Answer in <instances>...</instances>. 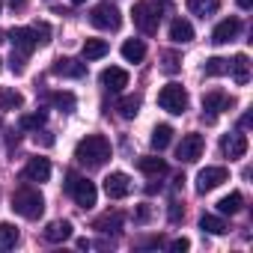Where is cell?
Segmentation results:
<instances>
[{
  "mask_svg": "<svg viewBox=\"0 0 253 253\" xmlns=\"http://www.w3.org/2000/svg\"><path fill=\"white\" fill-rule=\"evenodd\" d=\"M75 158H78V164H84L86 170H98V167H104L107 158H110V140H107L104 134H86V137L78 140Z\"/></svg>",
  "mask_w": 253,
  "mask_h": 253,
  "instance_id": "cell-1",
  "label": "cell"
},
{
  "mask_svg": "<svg viewBox=\"0 0 253 253\" xmlns=\"http://www.w3.org/2000/svg\"><path fill=\"white\" fill-rule=\"evenodd\" d=\"M12 209H15V214H21L27 220H36L45 211V200L36 188H18L12 194Z\"/></svg>",
  "mask_w": 253,
  "mask_h": 253,
  "instance_id": "cell-2",
  "label": "cell"
},
{
  "mask_svg": "<svg viewBox=\"0 0 253 253\" xmlns=\"http://www.w3.org/2000/svg\"><path fill=\"white\" fill-rule=\"evenodd\" d=\"M161 15H164V9H161L158 3H152V0H140V3H134V12H131L134 27H137L140 33H146V36L158 33Z\"/></svg>",
  "mask_w": 253,
  "mask_h": 253,
  "instance_id": "cell-3",
  "label": "cell"
},
{
  "mask_svg": "<svg viewBox=\"0 0 253 253\" xmlns=\"http://www.w3.org/2000/svg\"><path fill=\"white\" fill-rule=\"evenodd\" d=\"M66 179H69V182H66V191L72 194L75 206H81V209H92V206H95V197H98L95 185H92L89 179H84V176H75V173H69Z\"/></svg>",
  "mask_w": 253,
  "mask_h": 253,
  "instance_id": "cell-4",
  "label": "cell"
},
{
  "mask_svg": "<svg viewBox=\"0 0 253 253\" xmlns=\"http://www.w3.org/2000/svg\"><path fill=\"white\" fill-rule=\"evenodd\" d=\"M158 104H161V110L182 116V113L188 110V92H185V86H182V84H167V86H161Z\"/></svg>",
  "mask_w": 253,
  "mask_h": 253,
  "instance_id": "cell-5",
  "label": "cell"
},
{
  "mask_svg": "<svg viewBox=\"0 0 253 253\" xmlns=\"http://www.w3.org/2000/svg\"><path fill=\"white\" fill-rule=\"evenodd\" d=\"M89 21H92V27L113 33V30H119V27H122V12H119L116 6H110V3H98V6H92Z\"/></svg>",
  "mask_w": 253,
  "mask_h": 253,
  "instance_id": "cell-6",
  "label": "cell"
},
{
  "mask_svg": "<svg viewBox=\"0 0 253 253\" xmlns=\"http://www.w3.org/2000/svg\"><path fill=\"white\" fill-rule=\"evenodd\" d=\"M235 101H232V95H226V92H220V89H211V92H206L203 95V122H214L217 119V113L220 110H229Z\"/></svg>",
  "mask_w": 253,
  "mask_h": 253,
  "instance_id": "cell-7",
  "label": "cell"
},
{
  "mask_svg": "<svg viewBox=\"0 0 253 253\" xmlns=\"http://www.w3.org/2000/svg\"><path fill=\"white\" fill-rule=\"evenodd\" d=\"M9 42H12V51H18V54H24V57H30V54L39 48V36H36L33 27H15V30L9 33Z\"/></svg>",
  "mask_w": 253,
  "mask_h": 253,
  "instance_id": "cell-8",
  "label": "cell"
},
{
  "mask_svg": "<svg viewBox=\"0 0 253 253\" xmlns=\"http://www.w3.org/2000/svg\"><path fill=\"white\" fill-rule=\"evenodd\" d=\"M203 149H206V137L194 131V134H185V137H182V143H179V149H176V158L185 161V164H194V161L203 155Z\"/></svg>",
  "mask_w": 253,
  "mask_h": 253,
  "instance_id": "cell-9",
  "label": "cell"
},
{
  "mask_svg": "<svg viewBox=\"0 0 253 253\" xmlns=\"http://www.w3.org/2000/svg\"><path fill=\"white\" fill-rule=\"evenodd\" d=\"M104 194H107L110 200L128 197V194H131V176H128V173H122V170L107 173V176H104Z\"/></svg>",
  "mask_w": 253,
  "mask_h": 253,
  "instance_id": "cell-10",
  "label": "cell"
},
{
  "mask_svg": "<svg viewBox=\"0 0 253 253\" xmlns=\"http://www.w3.org/2000/svg\"><path fill=\"white\" fill-rule=\"evenodd\" d=\"M226 179H229V170L226 167H206V170L197 173V194H209L217 185H223Z\"/></svg>",
  "mask_w": 253,
  "mask_h": 253,
  "instance_id": "cell-11",
  "label": "cell"
},
{
  "mask_svg": "<svg viewBox=\"0 0 253 253\" xmlns=\"http://www.w3.org/2000/svg\"><path fill=\"white\" fill-rule=\"evenodd\" d=\"M220 152L232 161V158H244L247 155V137L241 131H232V134H223L220 137Z\"/></svg>",
  "mask_w": 253,
  "mask_h": 253,
  "instance_id": "cell-12",
  "label": "cell"
},
{
  "mask_svg": "<svg viewBox=\"0 0 253 253\" xmlns=\"http://www.w3.org/2000/svg\"><path fill=\"white\" fill-rule=\"evenodd\" d=\"M51 72L57 78H84L86 75V66L81 60H75V57H57L54 66H51Z\"/></svg>",
  "mask_w": 253,
  "mask_h": 253,
  "instance_id": "cell-13",
  "label": "cell"
},
{
  "mask_svg": "<svg viewBox=\"0 0 253 253\" xmlns=\"http://www.w3.org/2000/svg\"><path fill=\"white\" fill-rule=\"evenodd\" d=\"M21 176H24L27 182H39V185H42V182L51 179V161L42 158V155H39V158H30V161L24 164V173H21Z\"/></svg>",
  "mask_w": 253,
  "mask_h": 253,
  "instance_id": "cell-14",
  "label": "cell"
},
{
  "mask_svg": "<svg viewBox=\"0 0 253 253\" xmlns=\"http://www.w3.org/2000/svg\"><path fill=\"white\" fill-rule=\"evenodd\" d=\"M98 81H101L104 89H110V92H122L125 86H128V72L119 69V66H110V69H104V72L98 75Z\"/></svg>",
  "mask_w": 253,
  "mask_h": 253,
  "instance_id": "cell-15",
  "label": "cell"
},
{
  "mask_svg": "<svg viewBox=\"0 0 253 253\" xmlns=\"http://www.w3.org/2000/svg\"><path fill=\"white\" fill-rule=\"evenodd\" d=\"M238 30H241V21H238V18H223V21L214 27L211 42H214V45H226V42H232V39L238 36Z\"/></svg>",
  "mask_w": 253,
  "mask_h": 253,
  "instance_id": "cell-16",
  "label": "cell"
},
{
  "mask_svg": "<svg viewBox=\"0 0 253 253\" xmlns=\"http://www.w3.org/2000/svg\"><path fill=\"white\" fill-rule=\"evenodd\" d=\"M226 75H232V81H235L238 86H244V84L250 81V57H247V54H235Z\"/></svg>",
  "mask_w": 253,
  "mask_h": 253,
  "instance_id": "cell-17",
  "label": "cell"
},
{
  "mask_svg": "<svg viewBox=\"0 0 253 253\" xmlns=\"http://www.w3.org/2000/svg\"><path fill=\"white\" fill-rule=\"evenodd\" d=\"M42 235H45V241H51V244L69 241V238H72V223H69V220H51Z\"/></svg>",
  "mask_w": 253,
  "mask_h": 253,
  "instance_id": "cell-18",
  "label": "cell"
},
{
  "mask_svg": "<svg viewBox=\"0 0 253 253\" xmlns=\"http://www.w3.org/2000/svg\"><path fill=\"white\" fill-rule=\"evenodd\" d=\"M170 39H173L176 45H188V42H194V27H191V21L176 18V21L170 24Z\"/></svg>",
  "mask_w": 253,
  "mask_h": 253,
  "instance_id": "cell-19",
  "label": "cell"
},
{
  "mask_svg": "<svg viewBox=\"0 0 253 253\" xmlns=\"http://www.w3.org/2000/svg\"><path fill=\"white\" fill-rule=\"evenodd\" d=\"M122 57H125V63H140L146 57V45L140 39H125L122 42Z\"/></svg>",
  "mask_w": 253,
  "mask_h": 253,
  "instance_id": "cell-20",
  "label": "cell"
},
{
  "mask_svg": "<svg viewBox=\"0 0 253 253\" xmlns=\"http://www.w3.org/2000/svg\"><path fill=\"white\" fill-rule=\"evenodd\" d=\"M21 104H24V95L15 86H3V89H0V110H21Z\"/></svg>",
  "mask_w": 253,
  "mask_h": 253,
  "instance_id": "cell-21",
  "label": "cell"
},
{
  "mask_svg": "<svg viewBox=\"0 0 253 253\" xmlns=\"http://www.w3.org/2000/svg\"><path fill=\"white\" fill-rule=\"evenodd\" d=\"M137 167H140L146 176H164V173H167V161L158 158V155H143V158L137 161Z\"/></svg>",
  "mask_w": 253,
  "mask_h": 253,
  "instance_id": "cell-22",
  "label": "cell"
},
{
  "mask_svg": "<svg viewBox=\"0 0 253 253\" xmlns=\"http://www.w3.org/2000/svg\"><path fill=\"white\" fill-rule=\"evenodd\" d=\"M217 6H220V0H188V12L197 15V18H209V15H214Z\"/></svg>",
  "mask_w": 253,
  "mask_h": 253,
  "instance_id": "cell-23",
  "label": "cell"
},
{
  "mask_svg": "<svg viewBox=\"0 0 253 253\" xmlns=\"http://www.w3.org/2000/svg\"><path fill=\"white\" fill-rule=\"evenodd\" d=\"M110 51V45H107V39H86L84 42V60H101L104 54Z\"/></svg>",
  "mask_w": 253,
  "mask_h": 253,
  "instance_id": "cell-24",
  "label": "cell"
},
{
  "mask_svg": "<svg viewBox=\"0 0 253 253\" xmlns=\"http://www.w3.org/2000/svg\"><path fill=\"white\" fill-rule=\"evenodd\" d=\"M241 206H244V197H241L238 191H232V194H226V197L217 200V211H220V214H238Z\"/></svg>",
  "mask_w": 253,
  "mask_h": 253,
  "instance_id": "cell-25",
  "label": "cell"
},
{
  "mask_svg": "<svg viewBox=\"0 0 253 253\" xmlns=\"http://www.w3.org/2000/svg\"><path fill=\"white\" fill-rule=\"evenodd\" d=\"M170 140H173V128H170V125H155V128H152L149 143H152V149H155V152L167 149V146H170Z\"/></svg>",
  "mask_w": 253,
  "mask_h": 253,
  "instance_id": "cell-26",
  "label": "cell"
},
{
  "mask_svg": "<svg viewBox=\"0 0 253 253\" xmlns=\"http://www.w3.org/2000/svg\"><path fill=\"white\" fill-rule=\"evenodd\" d=\"M140 95H125V98H119V104H116V110H119V116L122 119H134L137 113H140Z\"/></svg>",
  "mask_w": 253,
  "mask_h": 253,
  "instance_id": "cell-27",
  "label": "cell"
},
{
  "mask_svg": "<svg viewBox=\"0 0 253 253\" xmlns=\"http://www.w3.org/2000/svg\"><path fill=\"white\" fill-rule=\"evenodd\" d=\"M122 220H125L122 211H107V214H101V217L95 220V229H98V232H116V229L122 226Z\"/></svg>",
  "mask_w": 253,
  "mask_h": 253,
  "instance_id": "cell-28",
  "label": "cell"
},
{
  "mask_svg": "<svg viewBox=\"0 0 253 253\" xmlns=\"http://www.w3.org/2000/svg\"><path fill=\"white\" fill-rule=\"evenodd\" d=\"M200 229H203V232H209V235H223L229 226H226V220H223V217L203 214V217H200Z\"/></svg>",
  "mask_w": 253,
  "mask_h": 253,
  "instance_id": "cell-29",
  "label": "cell"
},
{
  "mask_svg": "<svg viewBox=\"0 0 253 253\" xmlns=\"http://www.w3.org/2000/svg\"><path fill=\"white\" fill-rule=\"evenodd\" d=\"M18 244V226L15 223H0V250H12Z\"/></svg>",
  "mask_w": 253,
  "mask_h": 253,
  "instance_id": "cell-30",
  "label": "cell"
},
{
  "mask_svg": "<svg viewBox=\"0 0 253 253\" xmlns=\"http://www.w3.org/2000/svg\"><path fill=\"white\" fill-rule=\"evenodd\" d=\"M203 72H206V78H220V75L229 72V60H223V57H209L206 66H203Z\"/></svg>",
  "mask_w": 253,
  "mask_h": 253,
  "instance_id": "cell-31",
  "label": "cell"
},
{
  "mask_svg": "<svg viewBox=\"0 0 253 253\" xmlns=\"http://www.w3.org/2000/svg\"><path fill=\"white\" fill-rule=\"evenodd\" d=\"M45 119H48V113H45V110L24 113V116H21V128H24V131H39L42 125H45Z\"/></svg>",
  "mask_w": 253,
  "mask_h": 253,
  "instance_id": "cell-32",
  "label": "cell"
},
{
  "mask_svg": "<svg viewBox=\"0 0 253 253\" xmlns=\"http://www.w3.org/2000/svg\"><path fill=\"white\" fill-rule=\"evenodd\" d=\"M51 101H54V104H57L63 113H72V110H75V104H78V98H75L69 89H63V92H54V95H51Z\"/></svg>",
  "mask_w": 253,
  "mask_h": 253,
  "instance_id": "cell-33",
  "label": "cell"
},
{
  "mask_svg": "<svg viewBox=\"0 0 253 253\" xmlns=\"http://www.w3.org/2000/svg\"><path fill=\"white\" fill-rule=\"evenodd\" d=\"M24 63H27V57H24V54H18V51H12V60H9V69H12L15 75H24V69H27Z\"/></svg>",
  "mask_w": 253,
  "mask_h": 253,
  "instance_id": "cell-34",
  "label": "cell"
},
{
  "mask_svg": "<svg viewBox=\"0 0 253 253\" xmlns=\"http://www.w3.org/2000/svg\"><path fill=\"white\" fill-rule=\"evenodd\" d=\"M161 60H164V72H167V75H176V72H179V57H176L173 51H167Z\"/></svg>",
  "mask_w": 253,
  "mask_h": 253,
  "instance_id": "cell-35",
  "label": "cell"
},
{
  "mask_svg": "<svg viewBox=\"0 0 253 253\" xmlns=\"http://www.w3.org/2000/svg\"><path fill=\"white\" fill-rule=\"evenodd\" d=\"M33 30H36V36H39V45H45V42H51V39H48V36H51V27H48V24H36Z\"/></svg>",
  "mask_w": 253,
  "mask_h": 253,
  "instance_id": "cell-36",
  "label": "cell"
},
{
  "mask_svg": "<svg viewBox=\"0 0 253 253\" xmlns=\"http://www.w3.org/2000/svg\"><path fill=\"white\" fill-rule=\"evenodd\" d=\"M188 247H191V241H188V238H176V241L170 244V250H173V253H185Z\"/></svg>",
  "mask_w": 253,
  "mask_h": 253,
  "instance_id": "cell-37",
  "label": "cell"
},
{
  "mask_svg": "<svg viewBox=\"0 0 253 253\" xmlns=\"http://www.w3.org/2000/svg\"><path fill=\"white\" fill-rule=\"evenodd\" d=\"M149 214H152V211H149V206H140V209H137V214H134V220H137V223H146V220H149Z\"/></svg>",
  "mask_w": 253,
  "mask_h": 253,
  "instance_id": "cell-38",
  "label": "cell"
},
{
  "mask_svg": "<svg viewBox=\"0 0 253 253\" xmlns=\"http://www.w3.org/2000/svg\"><path fill=\"white\" fill-rule=\"evenodd\" d=\"M182 214H185V211L179 209V203H170V220H173V223H179V220H182Z\"/></svg>",
  "mask_w": 253,
  "mask_h": 253,
  "instance_id": "cell-39",
  "label": "cell"
},
{
  "mask_svg": "<svg viewBox=\"0 0 253 253\" xmlns=\"http://www.w3.org/2000/svg\"><path fill=\"white\" fill-rule=\"evenodd\" d=\"M18 140H21V137H18L15 131H9V137H6V143H9V149H12V146H18Z\"/></svg>",
  "mask_w": 253,
  "mask_h": 253,
  "instance_id": "cell-40",
  "label": "cell"
},
{
  "mask_svg": "<svg viewBox=\"0 0 253 253\" xmlns=\"http://www.w3.org/2000/svg\"><path fill=\"white\" fill-rule=\"evenodd\" d=\"M250 122H253V116H250V113H244V116H241V128H247Z\"/></svg>",
  "mask_w": 253,
  "mask_h": 253,
  "instance_id": "cell-41",
  "label": "cell"
},
{
  "mask_svg": "<svg viewBox=\"0 0 253 253\" xmlns=\"http://www.w3.org/2000/svg\"><path fill=\"white\" fill-rule=\"evenodd\" d=\"M42 143H45V146H51V143H54V137H51L48 131H42Z\"/></svg>",
  "mask_w": 253,
  "mask_h": 253,
  "instance_id": "cell-42",
  "label": "cell"
},
{
  "mask_svg": "<svg viewBox=\"0 0 253 253\" xmlns=\"http://www.w3.org/2000/svg\"><path fill=\"white\" fill-rule=\"evenodd\" d=\"M235 3H238L241 9H250V6H253V0H235Z\"/></svg>",
  "mask_w": 253,
  "mask_h": 253,
  "instance_id": "cell-43",
  "label": "cell"
},
{
  "mask_svg": "<svg viewBox=\"0 0 253 253\" xmlns=\"http://www.w3.org/2000/svg\"><path fill=\"white\" fill-rule=\"evenodd\" d=\"M24 3H27V0H9V6H12V9H21Z\"/></svg>",
  "mask_w": 253,
  "mask_h": 253,
  "instance_id": "cell-44",
  "label": "cell"
},
{
  "mask_svg": "<svg viewBox=\"0 0 253 253\" xmlns=\"http://www.w3.org/2000/svg\"><path fill=\"white\" fill-rule=\"evenodd\" d=\"M3 42H6V33H3V30H0V45H3Z\"/></svg>",
  "mask_w": 253,
  "mask_h": 253,
  "instance_id": "cell-45",
  "label": "cell"
},
{
  "mask_svg": "<svg viewBox=\"0 0 253 253\" xmlns=\"http://www.w3.org/2000/svg\"><path fill=\"white\" fill-rule=\"evenodd\" d=\"M72 3H75V6H81V3H86V0H72Z\"/></svg>",
  "mask_w": 253,
  "mask_h": 253,
  "instance_id": "cell-46",
  "label": "cell"
},
{
  "mask_svg": "<svg viewBox=\"0 0 253 253\" xmlns=\"http://www.w3.org/2000/svg\"><path fill=\"white\" fill-rule=\"evenodd\" d=\"M0 128H3V119H0Z\"/></svg>",
  "mask_w": 253,
  "mask_h": 253,
  "instance_id": "cell-47",
  "label": "cell"
},
{
  "mask_svg": "<svg viewBox=\"0 0 253 253\" xmlns=\"http://www.w3.org/2000/svg\"><path fill=\"white\" fill-rule=\"evenodd\" d=\"M0 9H3V3H0Z\"/></svg>",
  "mask_w": 253,
  "mask_h": 253,
  "instance_id": "cell-48",
  "label": "cell"
},
{
  "mask_svg": "<svg viewBox=\"0 0 253 253\" xmlns=\"http://www.w3.org/2000/svg\"><path fill=\"white\" fill-rule=\"evenodd\" d=\"M0 63H3V60H0Z\"/></svg>",
  "mask_w": 253,
  "mask_h": 253,
  "instance_id": "cell-49",
  "label": "cell"
}]
</instances>
